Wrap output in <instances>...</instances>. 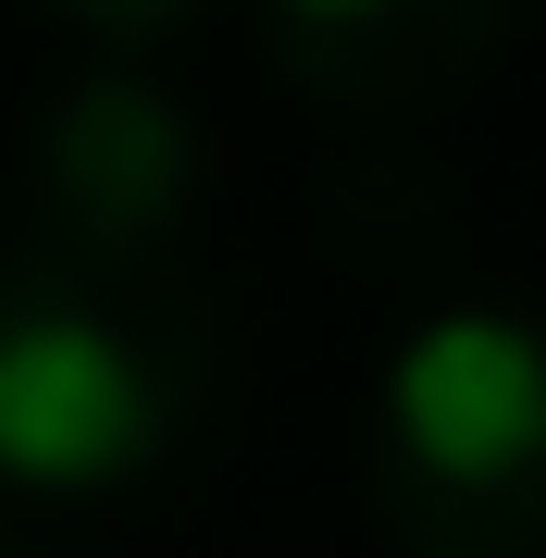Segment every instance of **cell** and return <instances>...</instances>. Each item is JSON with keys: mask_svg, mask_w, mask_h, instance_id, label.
Segmentation results:
<instances>
[{"mask_svg": "<svg viewBox=\"0 0 546 558\" xmlns=\"http://www.w3.org/2000/svg\"><path fill=\"white\" fill-rule=\"evenodd\" d=\"M211 311L174 260H0V484L124 497L199 435Z\"/></svg>", "mask_w": 546, "mask_h": 558, "instance_id": "1", "label": "cell"}, {"mask_svg": "<svg viewBox=\"0 0 546 558\" xmlns=\"http://www.w3.org/2000/svg\"><path fill=\"white\" fill-rule=\"evenodd\" d=\"M373 521L398 558H546V323L447 299L385 348Z\"/></svg>", "mask_w": 546, "mask_h": 558, "instance_id": "2", "label": "cell"}, {"mask_svg": "<svg viewBox=\"0 0 546 558\" xmlns=\"http://www.w3.org/2000/svg\"><path fill=\"white\" fill-rule=\"evenodd\" d=\"M25 174H38L25 248H50V260H174L186 211H199V124H186L174 87L124 75V62H87L38 112Z\"/></svg>", "mask_w": 546, "mask_h": 558, "instance_id": "3", "label": "cell"}, {"mask_svg": "<svg viewBox=\"0 0 546 558\" xmlns=\"http://www.w3.org/2000/svg\"><path fill=\"white\" fill-rule=\"evenodd\" d=\"M522 0H262L274 75L324 112H423L472 87Z\"/></svg>", "mask_w": 546, "mask_h": 558, "instance_id": "4", "label": "cell"}, {"mask_svg": "<svg viewBox=\"0 0 546 558\" xmlns=\"http://www.w3.org/2000/svg\"><path fill=\"white\" fill-rule=\"evenodd\" d=\"M75 38H100V50H162V38H186V25L211 13V0H50Z\"/></svg>", "mask_w": 546, "mask_h": 558, "instance_id": "5", "label": "cell"}, {"mask_svg": "<svg viewBox=\"0 0 546 558\" xmlns=\"http://www.w3.org/2000/svg\"><path fill=\"white\" fill-rule=\"evenodd\" d=\"M0 558H38V546H25V534H0Z\"/></svg>", "mask_w": 546, "mask_h": 558, "instance_id": "6", "label": "cell"}]
</instances>
